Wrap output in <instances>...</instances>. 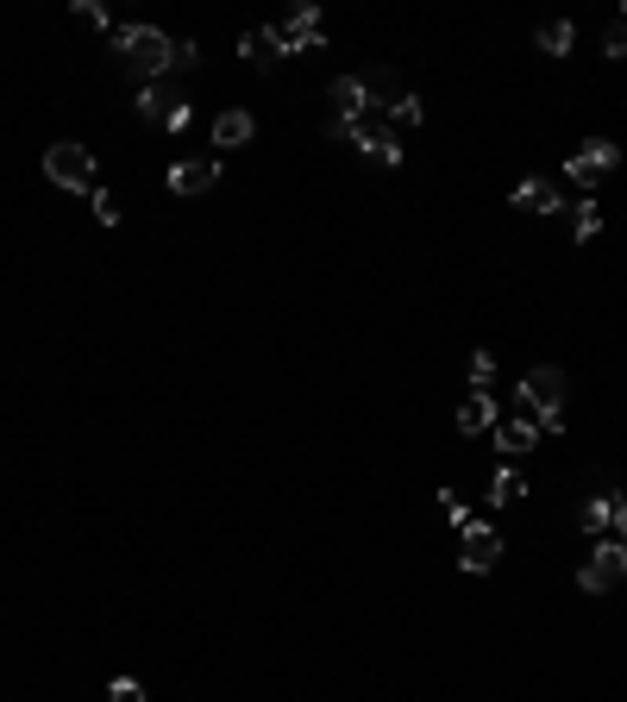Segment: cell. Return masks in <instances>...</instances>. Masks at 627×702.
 Instances as JSON below:
<instances>
[{"label": "cell", "instance_id": "6da1fadb", "mask_svg": "<svg viewBox=\"0 0 627 702\" xmlns=\"http://www.w3.org/2000/svg\"><path fill=\"white\" fill-rule=\"evenodd\" d=\"M107 51L138 76V88L170 76V39H163L157 25H114V32H107Z\"/></svg>", "mask_w": 627, "mask_h": 702}, {"label": "cell", "instance_id": "7a4b0ae2", "mask_svg": "<svg viewBox=\"0 0 627 702\" xmlns=\"http://www.w3.org/2000/svg\"><path fill=\"white\" fill-rule=\"evenodd\" d=\"M327 132L346 138L352 151H364L376 170H395V163H402V132H395L390 114H376V107H364V114H352V119H327Z\"/></svg>", "mask_w": 627, "mask_h": 702}, {"label": "cell", "instance_id": "3957f363", "mask_svg": "<svg viewBox=\"0 0 627 702\" xmlns=\"http://www.w3.org/2000/svg\"><path fill=\"white\" fill-rule=\"evenodd\" d=\"M521 402L533 408V421L546 433H565V371H552V364H540V371L521 376Z\"/></svg>", "mask_w": 627, "mask_h": 702}, {"label": "cell", "instance_id": "277c9868", "mask_svg": "<svg viewBox=\"0 0 627 702\" xmlns=\"http://www.w3.org/2000/svg\"><path fill=\"white\" fill-rule=\"evenodd\" d=\"M44 176H51L57 189L95 195V151H88V145H51V151H44Z\"/></svg>", "mask_w": 627, "mask_h": 702}, {"label": "cell", "instance_id": "5b68a950", "mask_svg": "<svg viewBox=\"0 0 627 702\" xmlns=\"http://www.w3.org/2000/svg\"><path fill=\"white\" fill-rule=\"evenodd\" d=\"M615 163H621L615 138H584V145H577V151L565 157V176L577 182V189H596V182H603V176L615 170Z\"/></svg>", "mask_w": 627, "mask_h": 702}, {"label": "cell", "instance_id": "8992f818", "mask_svg": "<svg viewBox=\"0 0 627 702\" xmlns=\"http://www.w3.org/2000/svg\"><path fill=\"white\" fill-rule=\"evenodd\" d=\"M502 565V533L483 521H470L465 533H458V571H470V577H483V571Z\"/></svg>", "mask_w": 627, "mask_h": 702}, {"label": "cell", "instance_id": "52a82bcc", "mask_svg": "<svg viewBox=\"0 0 627 702\" xmlns=\"http://www.w3.org/2000/svg\"><path fill=\"white\" fill-rule=\"evenodd\" d=\"M496 451H509V458H521V451H533V439H540V421H533V408L514 395L509 408L496 414Z\"/></svg>", "mask_w": 627, "mask_h": 702}, {"label": "cell", "instance_id": "ba28073f", "mask_svg": "<svg viewBox=\"0 0 627 702\" xmlns=\"http://www.w3.org/2000/svg\"><path fill=\"white\" fill-rule=\"evenodd\" d=\"M577 584L589 589V596H608L615 584H627V546H615V540H603V546L584 559V571H577Z\"/></svg>", "mask_w": 627, "mask_h": 702}, {"label": "cell", "instance_id": "9c48e42d", "mask_svg": "<svg viewBox=\"0 0 627 702\" xmlns=\"http://www.w3.org/2000/svg\"><path fill=\"white\" fill-rule=\"evenodd\" d=\"M220 176H226V170H220V157H189V163L170 170V195H208Z\"/></svg>", "mask_w": 627, "mask_h": 702}, {"label": "cell", "instance_id": "30bf717a", "mask_svg": "<svg viewBox=\"0 0 627 702\" xmlns=\"http://www.w3.org/2000/svg\"><path fill=\"white\" fill-rule=\"evenodd\" d=\"M276 39H283V51H320V7H295L289 20L276 25Z\"/></svg>", "mask_w": 627, "mask_h": 702}, {"label": "cell", "instance_id": "8fae6325", "mask_svg": "<svg viewBox=\"0 0 627 702\" xmlns=\"http://www.w3.org/2000/svg\"><path fill=\"white\" fill-rule=\"evenodd\" d=\"M358 88H364V107H376V114H390L395 100L414 95V88L395 76V70H364V76H358Z\"/></svg>", "mask_w": 627, "mask_h": 702}, {"label": "cell", "instance_id": "7c38bea8", "mask_svg": "<svg viewBox=\"0 0 627 702\" xmlns=\"http://www.w3.org/2000/svg\"><path fill=\"white\" fill-rule=\"evenodd\" d=\"M177 107H189V100L170 88V76H163V82H145V88H138V119H145V126H170V114H177Z\"/></svg>", "mask_w": 627, "mask_h": 702}, {"label": "cell", "instance_id": "4fadbf2b", "mask_svg": "<svg viewBox=\"0 0 627 702\" xmlns=\"http://www.w3.org/2000/svg\"><path fill=\"white\" fill-rule=\"evenodd\" d=\"M238 57L252 63V70H276L289 51H283V39H276V25H252V32L238 39Z\"/></svg>", "mask_w": 627, "mask_h": 702}, {"label": "cell", "instance_id": "5bb4252c", "mask_svg": "<svg viewBox=\"0 0 627 702\" xmlns=\"http://www.w3.org/2000/svg\"><path fill=\"white\" fill-rule=\"evenodd\" d=\"M496 414H502V402H496L490 390H470L465 402H458V433H465V439H470V433H490Z\"/></svg>", "mask_w": 627, "mask_h": 702}, {"label": "cell", "instance_id": "9a60e30c", "mask_svg": "<svg viewBox=\"0 0 627 702\" xmlns=\"http://www.w3.org/2000/svg\"><path fill=\"white\" fill-rule=\"evenodd\" d=\"M514 208H528V214H559V208H565V189L546 182V176H533V182L514 189Z\"/></svg>", "mask_w": 627, "mask_h": 702}, {"label": "cell", "instance_id": "2e32d148", "mask_svg": "<svg viewBox=\"0 0 627 702\" xmlns=\"http://www.w3.org/2000/svg\"><path fill=\"white\" fill-rule=\"evenodd\" d=\"M252 132H257V119L245 114V107H226V114L214 119V145H220V151H233V145H245Z\"/></svg>", "mask_w": 627, "mask_h": 702}, {"label": "cell", "instance_id": "e0dca14e", "mask_svg": "<svg viewBox=\"0 0 627 702\" xmlns=\"http://www.w3.org/2000/svg\"><path fill=\"white\" fill-rule=\"evenodd\" d=\"M327 100H333V114H327V119H352V114H364V88H358V76H339L333 88H327Z\"/></svg>", "mask_w": 627, "mask_h": 702}, {"label": "cell", "instance_id": "ac0fdd59", "mask_svg": "<svg viewBox=\"0 0 627 702\" xmlns=\"http://www.w3.org/2000/svg\"><path fill=\"white\" fill-rule=\"evenodd\" d=\"M521 496H528V483H521V470H514V465H502V470H496V483H490V502H496V508H514Z\"/></svg>", "mask_w": 627, "mask_h": 702}, {"label": "cell", "instance_id": "d6986e66", "mask_svg": "<svg viewBox=\"0 0 627 702\" xmlns=\"http://www.w3.org/2000/svg\"><path fill=\"white\" fill-rule=\"evenodd\" d=\"M571 44H577L571 20H546V25H540V51H546V57H571Z\"/></svg>", "mask_w": 627, "mask_h": 702}, {"label": "cell", "instance_id": "ffe728a7", "mask_svg": "<svg viewBox=\"0 0 627 702\" xmlns=\"http://www.w3.org/2000/svg\"><path fill=\"white\" fill-rule=\"evenodd\" d=\"M608 514H615V496H589L577 521H584V533H608Z\"/></svg>", "mask_w": 627, "mask_h": 702}, {"label": "cell", "instance_id": "44dd1931", "mask_svg": "<svg viewBox=\"0 0 627 702\" xmlns=\"http://www.w3.org/2000/svg\"><path fill=\"white\" fill-rule=\"evenodd\" d=\"M421 119H427V107H421V95H408V100H395V107H390V126H395V132H408V126H414V132H421Z\"/></svg>", "mask_w": 627, "mask_h": 702}, {"label": "cell", "instance_id": "7402d4cb", "mask_svg": "<svg viewBox=\"0 0 627 702\" xmlns=\"http://www.w3.org/2000/svg\"><path fill=\"white\" fill-rule=\"evenodd\" d=\"M603 51H608V57H627V7L603 25Z\"/></svg>", "mask_w": 627, "mask_h": 702}, {"label": "cell", "instance_id": "603a6c76", "mask_svg": "<svg viewBox=\"0 0 627 702\" xmlns=\"http://www.w3.org/2000/svg\"><path fill=\"white\" fill-rule=\"evenodd\" d=\"M496 383V351H470V390H490Z\"/></svg>", "mask_w": 627, "mask_h": 702}, {"label": "cell", "instance_id": "cb8c5ba5", "mask_svg": "<svg viewBox=\"0 0 627 702\" xmlns=\"http://www.w3.org/2000/svg\"><path fill=\"white\" fill-rule=\"evenodd\" d=\"M201 63V51L189 39H170V76H182V70H195Z\"/></svg>", "mask_w": 627, "mask_h": 702}, {"label": "cell", "instance_id": "d4e9b609", "mask_svg": "<svg viewBox=\"0 0 627 702\" xmlns=\"http://www.w3.org/2000/svg\"><path fill=\"white\" fill-rule=\"evenodd\" d=\"M88 201H95V220H100V226H119V208H114V195H107V189H95Z\"/></svg>", "mask_w": 627, "mask_h": 702}, {"label": "cell", "instance_id": "484cf974", "mask_svg": "<svg viewBox=\"0 0 627 702\" xmlns=\"http://www.w3.org/2000/svg\"><path fill=\"white\" fill-rule=\"evenodd\" d=\"M596 226H603V214L589 201H577V238H596Z\"/></svg>", "mask_w": 627, "mask_h": 702}, {"label": "cell", "instance_id": "4316f807", "mask_svg": "<svg viewBox=\"0 0 627 702\" xmlns=\"http://www.w3.org/2000/svg\"><path fill=\"white\" fill-rule=\"evenodd\" d=\"M107 702H145V690H138L132 678H114V690H107Z\"/></svg>", "mask_w": 627, "mask_h": 702}, {"label": "cell", "instance_id": "83f0119b", "mask_svg": "<svg viewBox=\"0 0 627 702\" xmlns=\"http://www.w3.org/2000/svg\"><path fill=\"white\" fill-rule=\"evenodd\" d=\"M439 502H446V514H451V526H458V533H465V526H470V514H465V502H458V496H451V489H439Z\"/></svg>", "mask_w": 627, "mask_h": 702}]
</instances>
